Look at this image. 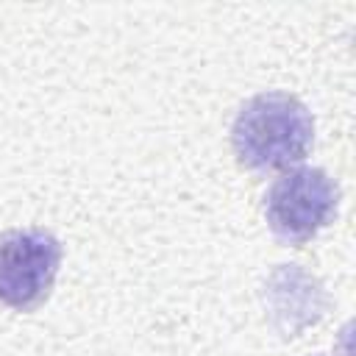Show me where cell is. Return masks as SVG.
<instances>
[{
    "mask_svg": "<svg viewBox=\"0 0 356 356\" xmlns=\"http://www.w3.org/2000/svg\"><path fill=\"white\" fill-rule=\"evenodd\" d=\"M312 142V111L286 92H261L250 97L231 125L236 161L248 170H289L306 159Z\"/></svg>",
    "mask_w": 356,
    "mask_h": 356,
    "instance_id": "obj_1",
    "label": "cell"
},
{
    "mask_svg": "<svg viewBox=\"0 0 356 356\" xmlns=\"http://www.w3.org/2000/svg\"><path fill=\"white\" fill-rule=\"evenodd\" d=\"M61 267V242L44 228L0 234V303L31 312L47 300Z\"/></svg>",
    "mask_w": 356,
    "mask_h": 356,
    "instance_id": "obj_3",
    "label": "cell"
},
{
    "mask_svg": "<svg viewBox=\"0 0 356 356\" xmlns=\"http://www.w3.org/2000/svg\"><path fill=\"white\" fill-rule=\"evenodd\" d=\"M267 312L273 323L284 331V337H295L298 331L314 325L323 317L325 295L314 275L300 270L298 264H281L270 273L264 284Z\"/></svg>",
    "mask_w": 356,
    "mask_h": 356,
    "instance_id": "obj_4",
    "label": "cell"
},
{
    "mask_svg": "<svg viewBox=\"0 0 356 356\" xmlns=\"http://www.w3.org/2000/svg\"><path fill=\"white\" fill-rule=\"evenodd\" d=\"M339 186L320 167H295L273 181L264 195V217L270 231L300 245L317 236L337 214Z\"/></svg>",
    "mask_w": 356,
    "mask_h": 356,
    "instance_id": "obj_2",
    "label": "cell"
}]
</instances>
